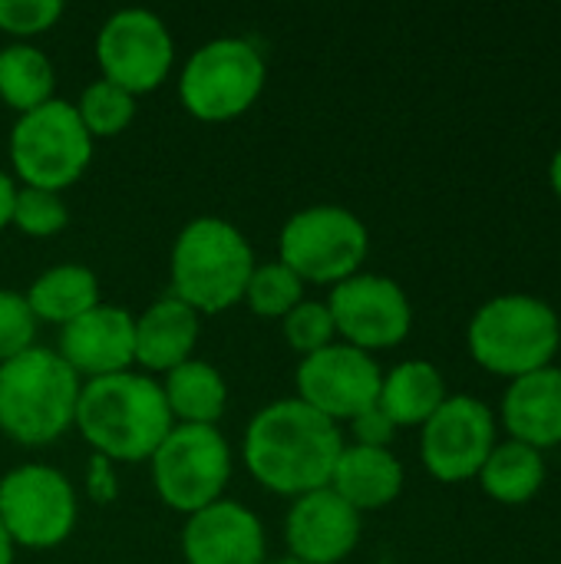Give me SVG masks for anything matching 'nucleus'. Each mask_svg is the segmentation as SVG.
<instances>
[{
    "mask_svg": "<svg viewBox=\"0 0 561 564\" xmlns=\"http://www.w3.org/2000/svg\"><path fill=\"white\" fill-rule=\"evenodd\" d=\"M162 393L175 423L215 426L228 410V383L208 360H185L162 377Z\"/></svg>",
    "mask_w": 561,
    "mask_h": 564,
    "instance_id": "5701e85b",
    "label": "nucleus"
},
{
    "mask_svg": "<svg viewBox=\"0 0 561 564\" xmlns=\"http://www.w3.org/2000/svg\"><path fill=\"white\" fill-rule=\"evenodd\" d=\"M370 254V231L344 205H308L294 212L278 235V261L304 284H341L360 274Z\"/></svg>",
    "mask_w": 561,
    "mask_h": 564,
    "instance_id": "0eeeda50",
    "label": "nucleus"
},
{
    "mask_svg": "<svg viewBox=\"0 0 561 564\" xmlns=\"http://www.w3.org/2000/svg\"><path fill=\"white\" fill-rule=\"evenodd\" d=\"M56 354L86 383L136 367V317L119 304H96L73 324L60 327Z\"/></svg>",
    "mask_w": 561,
    "mask_h": 564,
    "instance_id": "2eb2a0df",
    "label": "nucleus"
},
{
    "mask_svg": "<svg viewBox=\"0 0 561 564\" xmlns=\"http://www.w3.org/2000/svg\"><path fill=\"white\" fill-rule=\"evenodd\" d=\"M268 564H308V562H301V558H294V555H284V558H274V562H268Z\"/></svg>",
    "mask_w": 561,
    "mask_h": 564,
    "instance_id": "e433bc0d",
    "label": "nucleus"
},
{
    "mask_svg": "<svg viewBox=\"0 0 561 564\" xmlns=\"http://www.w3.org/2000/svg\"><path fill=\"white\" fill-rule=\"evenodd\" d=\"M503 426L509 440L539 453L561 446V367H542L509 380L503 397Z\"/></svg>",
    "mask_w": 561,
    "mask_h": 564,
    "instance_id": "a211bd4d",
    "label": "nucleus"
},
{
    "mask_svg": "<svg viewBox=\"0 0 561 564\" xmlns=\"http://www.w3.org/2000/svg\"><path fill=\"white\" fill-rule=\"evenodd\" d=\"M380 383L384 370L374 360V354H364L344 340H334L324 350L301 357L294 370L298 400L317 410L321 416L334 420L337 426L377 406Z\"/></svg>",
    "mask_w": 561,
    "mask_h": 564,
    "instance_id": "4468645a",
    "label": "nucleus"
},
{
    "mask_svg": "<svg viewBox=\"0 0 561 564\" xmlns=\"http://www.w3.org/2000/svg\"><path fill=\"white\" fill-rule=\"evenodd\" d=\"M83 380L53 347L33 344L0 364V433L20 446H46L73 430Z\"/></svg>",
    "mask_w": 561,
    "mask_h": 564,
    "instance_id": "20e7f679",
    "label": "nucleus"
},
{
    "mask_svg": "<svg viewBox=\"0 0 561 564\" xmlns=\"http://www.w3.org/2000/svg\"><path fill=\"white\" fill-rule=\"evenodd\" d=\"M327 311L334 317L337 337L364 354L390 350L413 330V304L407 291L387 274L360 271L334 284Z\"/></svg>",
    "mask_w": 561,
    "mask_h": 564,
    "instance_id": "ddd939ff",
    "label": "nucleus"
},
{
    "mask_svg": "<svg viewBox=\"0 0 561 564\" xmlns=\"http://www.w3.org/2000/svg\"><path fill=\"white\" fill-rule=\"evenodd\" d=\"M13 198H17V182H13V175H7L3 169H0V231L10 225V218H13Z\"/></svg>",
    "mask_w": 561,
    "mask_h": 564,
    "instance_id": "72a5a7b5",
    "label": "nucleus"
},
{
    "mask_svg": "<svg viewBox=\"0 0 561 564\" xmlns=\"http://www.w3.org/2000/svg\"><path fill=\"white\" fill-rule=\"evenodd\" d=\"M73 106H76L79 122L93 135V142L126 132L129 122L136 119V96L103 76L93 79L89 86H83V93Z\"/></svg>",
    "mask_w": 561,
    "mask_h": 564,
    "instance_id": "a878e982",
    "label": "nucleus"
},
{
    "mask_svg": "<svg viewBox=\"0 0 561 564\" xmlns=\"http://www.w3.org/2000/svg\"><path fill=\"white\" fill-rule=\"evenodd\" d=\"M344 446V433L334 420L321 416L298 397H284L251 416L241 459L258 486L274 496L298 499L331 486V473Z\"/></svg>",
    "mask_w": 561,
    "mask_h": 564,
    "instance_id": "f257e3e1",
    "label": "nucleus"
},
{
    "mask_svg": "<svg viewBox=\"0 0 561 564\" xmlns=\"http://www.w3.org/2000/svg\"><path fill=\"white\" fill-rule=\"evenodd\" d=\"M182 558L185 564H268L265 525L248 506L218 499L185 519Z\"/></svg>",
    "mask_w": 561,
    "mask_h": 564,
    "instance_id": "f3484780",
    "label": "nucleus"
},
{
    "mask_svg": "<svg viewBox=\"0 0 561 564\" xmlns=\"http://www.w3.org/2000/svg\"><path fill=\"white\" fill-rule=\"evenodd\" d=\"M496 416L479 397L450 393L420 426V459L436 482H470L496 449Z\"/></svg>",
    "mask_w": 561,
    "mask_h": 564,
    "instance_id": "f8f14e48",
    "label": "nucleus"
},
{
    "mask_svg": "<svg viewBox=\"0 0 561 564\" xmlns=\"http://www.w3.org/2000/svg\"><path fill=\"white\" fill-rule=\"evenodd\" d=\"M268 83L265 53L245 36L202 43L179 73V102L202 122H228L248 112Z\"/></svg>",
    "mask_w": 561,
    "mask_h": 564,
    "instance_id": "423d86ee",
    "label": "nucleus"
},
{
    "mask_svg": "<svg viewBox=\"0 0 561 564\" xmlns=\"http://www.w3.org/2000/svg\"><path fill=\"white\" fill-rule=\"evenodd\" d=\"M360 512L350 509L331 486L291 499L284 516L288 555L308 564H341L360 542Z\"/></svg>",
    "mask_w": 561,
    "mask_h": 564,
    "instance_id": "dca6fc26",
    "label": "nucleus"
},
{
    "mask_svg": "<svg viewBox=\"0 0 561 564\" xmlns=\"http://www.w3.org/2000/svg\"><path fill=\"white\" fill-rule=\"evenodd\" d=\"M198 330H202V317L188 304H182L175 294L152 301L136 317V367H139V373L165 377L179 364L192 360Z\"/></svg>",
    "mask_w": 561,
    "mask_h": 564,
    "instance_id": "6ab92c4d",
    "label": "nucleus"
},
{
    "mask_svg": "<svg viewBox=\"0 0 561 564\" xmlns=\"http://www.w3.org/2000/svg\"><path fill=\"white\" fill-rule=\"evenodd\" d=\"M559 344L561 321L555 307L532 294H499L486 301L466 327L473 360L506 380L552 367Z\"/></svg>",
    "mask_w": 561,
    "mask_h": 564,
    "instance_id": "39448f33",
    "label": "nucleus"
},
{
    "mask_svg": "<svg viewBox=\"0 0 561 564\" xmlns=\"http://www.w3.org/2000/svg\"><path fill=\"white\" fill-rule=\"evenodd\" d=\"M255 264V248L238 225L215 215H198L172 241L169 294L188 304L198 317L222 314L245 301Z\"/></svg>",
    "mask_w": 561,
    "mask_h": 564,
    "instance_id": "7ed1b4c3",
    "label": "nucleus"
},
{
    "mask_svg": "<svg viewBox=\"0 0 561 564\" xmlns=\"http://www.w3.org/2000/svg\"><path fill=\"white\" fill-rule=\"evenodd\" d=\"M304 301V281L284 268L278 258L274 261H258L248 288H245V304L258 314V317H284L288 311H294Z\"/></svg>",
    "mask_w": 561,
    "mask_h": 564,
    "instance_id": "bb28decb",
    "label": "nucleus"
},
{
    "mask_svg": "<svg viewBox=\"0 0 561 564\" xmlns=\"http://www.w3.org/2000/svg\"><path fill=\"white\" fill-rule=\"evenodd\" d=\"M155 496L185 519L225 499L231 479V446L218 426L175 423L149 459Z\"/></svg>",
    "mask_w": 561,
    "mask_h": 564,
    "instance_id": "1a4fd4ad",
    "label": "nucleus"
},
{
    "mask_svg": "<svg viewBox=\"0 0 561 564\" xmlns=\"http://www.w3.org/2000/svg\"><path fill=\"white\" fill-rule=\"evenodd\" d=\"M36 317L20 291L0 288V364L13 360L17 354L36 344Z\"/></svg>",
    "mask_w": 561,
    "mask_h": 564,
    "instance_id": "c756f323",
    "label": "nucleus"
},
{
    "mask_svg": "<svg viewBox=\"0 0 561 564\" xmlns=\"http://www.w3.org/2000/svg\"><path fill=\"white\" fill-rule=\"evenodd\" d=\"M446 380L430 360H403L384 373L377 406L393 420L397 430L423 426L446 400Z\"/></svg>",
    "mask_w": 561,
    "mask_h": 564,
    "instance_id": "4be33fe9",
    "label": "nucleus"
},
{
    "mask_svg": "<svg viewBox=\"0 0 561 564\" xmlns=\"http://www.w3.org/2000/svg\"><path fill=\"white\" fill-rule=\"evenodd\" d=\"M13 552H17V545L10 542V535L0 522V564H13Z\"/></svg>",
    "mask_w": 561,
    "mask_h": 564,
    "instance_id": "c9c22d12",
    "label": "nucleus"
},
{
    "mask_svg": "<svg viewBox=\"0 0 561 564\" xmlns=\"http://www.w3.org/2000/svg\"><path fill=\"white\" fill-rule=\"evenodd\" d=\"M99 76L122 86L136 99L162 86L175 63V40L165 20L145 7H122L109 13L96 33Z\"/></svg>",
    "mask_w": 561,
    "mask_h": 564,
    "instance_id": "9b49d317",
    "label": "nucleus"
},
{
    "mask_svg": "<svg viewBox=\"0 0 561 564\" xmlns=\"http://www.w3.org/2000/svg\"><path fill=\"white\" fill-rule=\"evenodd\" d=\"M7 149L20 185L63 192L86 172L93 135L79 122L76 106L56 96L17 116Z\"/></svg>",
    "mask_w": 561,
    "mask_h": 564,
    "instance_id": "6e6552de",
    "label": "nucleus"
},
{
    "mask_svg": "<svg viewBox=\"0 0 561 564\" xmlns=\"http://www.w3.org/2000/svg\"><path fill=\"white\" fill-rule=\"evenodd\" d=\"M281 330L291 350H298L301 357H311L317 350H324L327 344L337 340L334 330V317L327 311V301H301L294 311H288L281 317Z\"/></svg>",
    "mask_w": 561,
    "mask_h": 564,
    "instance_id": "c85d7f7f",
    "label": "nucleus"
},
{
    "mask_svg": "<svg viewBox=\"0 0 561 564\" xmlns=\"http://www.w3.org/2000/svg\"><path fill=\"white\" fill-rule=\"evenodd\" d=\"M63 17L60 0H0V33L17 36V43H30V36L46 33Z\"/></svg>",
    "mask_w": 561,
    "mask_h": 564,
    "instance_id": "7c9ffc66",
    "label": "nucleus"
},
{
    "mask_svg": "<svg viewBox=\"0 0 561 564\" xmlns=\"http://www.w3.org/2000/svg\"><path fill=\"white\" fill-rule=\"evenodd\" d=\"M172 426L162 383L149 373L126 370L86 380L79 390L73 430H79L93 456L109 463H149Z\"/></svg>",
    "mask_w": 561,
    "mask_h": 564,
    "instance_id": "f03ea898",
    "label": "nucleus"
},
{
    "mask_svg": "<svg viewBox=\"0 0 561 564\" xmlns=\"http://www.w3.org/2000/svg\"><path fill=\"white\" fill-rule=\"evenodd\" d=\"M23 297H26L36 324L66 327L99 304V278L86 264L63 261V264L40 271L30 281Z\"/></svg>",
    "mask_w": 561,
    "mask_h": 564,
    "instance_id": "412c9836",
    "label": "nucleus"
},
{
    "mask_svg": "<svg viewBox=\"0 0 561 564\" xmlns=\"http://www.w3.org/2000/svg\"><path fill=\"white\" fill-rule=\"evenodd\" d=\"M546 476H549L546 453H539L526 443L506 440V443H496V449L489 453V459L483 463L476 479L493 502L526 506L542 492Z\"/></svg>",
    "mask_w": 561,
    "mask_h": 564,
    "instance_id": "b1692460",
    "label": "nucleus"
},
{
    "mask_svg": "<svg viewBox=\"0 0 561 564\" xmlns=\"http://www.w3.org/2000/svg\"><path fill=\"white\" fill-rule=\"evenodd\" d=\"M76 519L79 496L63 469L23 463L0 479V522L17 549H56L73 535Z\"/></svg>",
    "mask_w": 561,
    "mask_h": 564,
    "instance_id": "9d476101",
    "label": "nucleus"
},
{
    "mask_svg": "<svg viewBox=\"0 0 561 564\" xmlns=\"http://www.w3.org/2000/svg\"><path fill=\"white\" fill-rule=\"evenodd\" d=\"M549 185H552L555 198L561 202V149L552 155V162H549Z\"/></svg>",
    "mask_w": 561,
    "mask_h": 564,
    "instance_id": "f704fd0d",
    "label": "nucleus"
},
{
    "mask_svg": "<svg viewBox=\"0 0 561 564\" xmlns=\"http://www.w3.org/2000/svg\"><path fill=\"white\" fill-rule=\"evenodd\" d=\"M0 99L17 112H30L56 99V69L53 59L33 43L0 46Z\"/></svg>",
    "mask_w": 561,
    "mask_h": 564,
    "instance_id": "393cba45",
    "label": "nucleus"
},
{
    "mask_svg": "<svg viewBox=\"0 0 561 564\" xmlns=\"http://www.w3.org/2000/svg\"><path fill=\"white\" fill-rule=\"evenodd\" d=\"M350 433H354V443L357 446L390 449V443L397 436V426H393V420L380 406H370V410H364L360 416L350 420Z\"/></svg>",
    "mask_w": 561,
    "mask_h": 564,
    "instance_id": "2f4dec72",
    "label": "nucleus"
},
{
    "mask_svg": "<svg viewBox=\"0 0 561 564\" xmlns=\"http://www.w3.org/2000/svg\"><path fill=\"white\" fill-rule=\"evenodd\" d=\"M10 225L17 231H23L26 238H53V235H60L69 225V208H66L60 192L17 185Z\"/></svg>",
    "mask_w": 561,
    "mask_h": 564,
    "instance_id": "cd10ccee",
    "label": "nucleus"
},
{
    "mask_svg": "<svg viewBox=\"0 0 561 564\" xmlns=\"http://www.w3.org/2000/svg\"><path fill=\"white\" fill-rule=\"evenodd\" d=\"M89 482H86V489H89V496L93 499H99V502H109L112 496H116V479H112V463L109 459H103V456H93L89 459Z\"/></svg>",
    "mask_w": 561,
    "mask_h": 564,
    "instance_id": "473e14b6",
    "label": "nucleus"
},
{
    "mask_svg": "<svg viewBox=\"0 0 561 564\" xmlns=\"http://www.w3.org/2000/svg\"><path fill=\"white\" fill-rule=\"evenodd\" d=\"M331 489L360 516L387 509L403 492V463L393 456V449L350 443L337 456V466L331 473Z\"/></svg>",
    "mask_w": 561,
    "mask_h": 564,
    "instance_id": "aec40b11",
    "label": "nucleus"
}]
</instances>
